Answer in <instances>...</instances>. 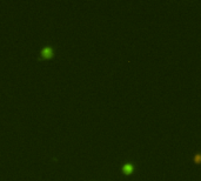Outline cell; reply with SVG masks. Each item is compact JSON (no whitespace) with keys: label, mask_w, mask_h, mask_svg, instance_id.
Returning <instances> with one entry per match:
<instances>
[{"label":"cell","mask_w":201,"mask_h":181,"mask_svg":"<svg viewBox=\"0 0 201 181\" xmlns=\"http://www.w3.org/2000/svg\"><path fill=\"white\" fill-rule=\"evenodd\" d=\"M55 55V51L52 46H44L40 51V53H39V58H38V60H51L53 59Z\"/></svg>","instance_id":"6da1fadb"},{"label":"cell","mask_w":201,"mask_h":181,"mask_svg":"<svg viewBox=\"0 0 201 181\" xmlns=\"http://www.w3.org/2000/svg\"><path fill=\"white\" fill-rule=\"evenodd\" d=\"M135 171V165L133 162H125L121 166V172L125 175H131Z\"/></svg>","instance_id":"7a4b0ae2"},{"label":"cell","mask_w":201,"mask_h":181,"mask_svg":"<svg viewBox=\"0 0 201 181\" xmlns=\"http://www.w3.org/2000/svg\"><path fill=\"white\" fill-rule=\"evenodd\" d=\"M194 161H195L196 163L200 162V154H196V155H195V157H194Z\"/></svg>","instance_id":"3957f363"}]
</instances>
